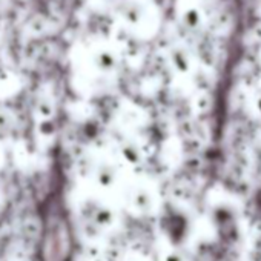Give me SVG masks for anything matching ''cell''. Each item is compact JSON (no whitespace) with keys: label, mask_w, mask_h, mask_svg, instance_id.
Returning <instances> with one entry per match:
<instances>
[{"label":"cell","mask_w":261,"mask_h":261,"mask_svg":"<svg viewBox=\"0 0 261 261\" xmlns=\"http://www.w3.org/2000/svg\"><path fill=\"white\" fill-rule=\"evenodd\" d=\"M255 111L261 115V95L255 100Z\"/></svg>","instance_id":"5"},{"label":"cell","mask_w":261,"mask_h":261,"mask_svg":"<svg viewBox=\"0 0 261 261\" xmlns=\"http://www.w3.org/2000/svg\"><path fill=\"white\" fill-rule=\"evenodd\" d=\"M121 155L129 165H139L142 162V152L137 145L134 143H126L121 148Z\"/></svg>","instance_id":"3"},{"label":"cell","mask_w":261,"mask_h":261,"mask_svg":"<svg viewBox=\"0 0 261 261\" xmlns=\"http://www.w3.org/2000/svg\"><path fill=\"white\" fill-rule=\"evenodd\" d=\"M97 181L103 188H111L117 181V171L112 166H101L97 172Z\"/></svg>","instance_id":"2"},{"label":"cell","mask_w":261,"mask_h":261,"mask_svg":"<svg viewBox=\"0 0 261 261\" xmlns=\"http://www.w3.org/2000/svg\"><path fill=\"white\" fill-rule=\"evenodd\" d=\"M163 261H188V258L180 250H169L163 256Z\"/></svg>","instance_id":"4"},{"label":"cell","mask_w":261,"mask_h":261,"mask_svg":"<svg viewBox=\"0 0 261 261\" xmlns=\"http://www.w3.org/2000/svg\"><path fill=\"white\" fill-rule=\"evenodd\" d=\"M130 206L139 214H148L152 209V197L146 189H136L130 195Z\"/></svg>","instance_id":"1"}]
</instances>
